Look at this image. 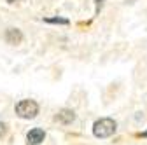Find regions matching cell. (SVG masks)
Returning a JSON list of instances; mask_svg holds the SVG:
<instances>
[{
    "label": "cell",
    "instance_id": "obj_6",
    "mask_svg": "<svg viewBox=\"0 0 147 145\" xmlns=\"http://www.w3.org/2000/svg\"><path fill=\"white\" fill-rule=\"evenodd\" d=\"M5 135H7V124L0 122V140H2V138H4Z\"/></svg>",
    "mask_w": 147,
    "mask_h": 145
},
{
    "label": "cell",
    "instance_id": "obj_1",
    "mask_svg": "<svg viewBox=\"0 0 147 145\" xmlns=\"http://www.w3.org/2000/svg\"><path fill=\"white\" fill-rule=\"evenodd\" d=\"M93 133L95 136L98 138H109L116 133V122L110 119V117H103V119H98L95 124H93Z\"/></svg>",
    "mask_w": 147,
    "mask_h": 145
},
{
    "label": "cell",
    "instance_id": "obj_8",
    "mask_svg": "<svg viewBox=\"0 0 147 145\" xmlns=\"http://www.w3.org/2000/svg\"><path fill=\"white\" fill-rule=\"evenodd\" d=\"M9 4H16V2H21V0H7Z\"/></svg>",
    "mask_w": 147,
    "mask_h": 145
},
{
    "label": "cell",
    "instance_id": "obj_9",
    "mask_svg": "<svg viewBox=\"0 0 147 145\" xmlns=\"http://www.w3.org/2000/svg\"><path fill=\"white\" fill-rule=\"evenodd\" d=\"M142 136H147V133H142Z\"/></svg>",
    "mask_w": 147,
    "mask_h": 145
},
{
    "label": "cell",
    "instance_id": "obj_3",
    "mask_svg": "<svg viewBox=\"0 0 147 145\" xmlns=\"http://www.w3.org/2000/svg\"><path fill=\"white\" fill-rule=\"evenodd\" d=\"M4 39H5L7 44L18 46V44L23 42V33H21V30H18V28H7L5 33H4Z\"/></svg>",
    "mask_w": 147,
    "mask_h": 145
},
{
    "label": "cell",
    "instance_id": "obj_7",
    "mask_svg": "<svg viewBox=\"0 0 147 145\" xmlns=\"http://www.w3.org/2000/svg\"><path fill=\"white\" fill-rule=\"evenodd\" d=\"M47 23H63V25H67L68 21L67 19H60V17H49V19H46Z\"/></svg>",
    "mask_w": 147,
    "mask_h": 145
},
{
    "label": "cell",
    "instance_id": "obj_5",
    "mask_svg": "<svg viewBox=\"0 0 147 145\" xmlns=\"http://www.w3.org/2000/svg\"><path fill=\"white\" fill-rule=\"evenodd\" d=\"M44 136H46L44 130H40V128H33V130L28 131L26 142H28V145H39V143L44 142Z\"/></svg>",
    "mask_w": 147,
    "mask_h": 145
},
{
    "label": "cell",
    "instance_id": "obj_4",
    "mask_svg": "<svg viewBox=\"0 0 147 145\" xmlns=\"http://www.w3.org/2000/svg\"><path fill=\"white\" fill-rule=\"evenodd\" d=\"M74 119H76V112L70 110V108H61V110L54 115V121L60 124H72Z\"/></svg>",
    "mask_w": 147,
    "mask_h": 145
},
{
    "label": "cell",
    "instance_id": "obj_2",
    "mask_svg": "<svg viewBox=\"0 0 147 145\" xmlns=\"http://www.w3.org/2000/svg\"><path fill=\"white\" fill-rule=\"evenodd\" d=\"M16 114L23 119H33L39 114V105L33 100H21L16 105Z\"/></svg>",
    "mask_w": 147,
    "mask_h": 145
}]
</instances>
